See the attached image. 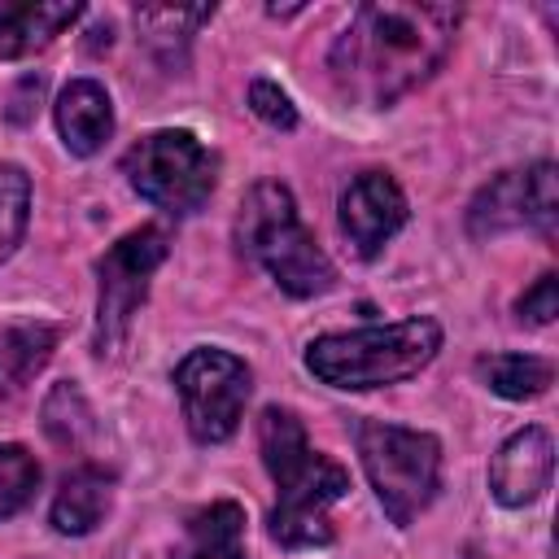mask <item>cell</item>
<instances>
[{
	"label": "cell",
	"instance_id": "3",
	"mask_svg": "<svg viewBox=\"0 0 559 559\" xmlns=\"http://www.w3.org/2000/svg\"><path fill=\"white\" fill-rule=\"evenodd\" d=\"M441 349L432 319L376 323L354 332H328L306 345V367L332 389H384L419 376Z\"/></svg>",
	"mask_w": 559,
	"mask_h": 559
},
{
	"label": "cell",
	"instance_id": "18",
	"mask_svg": "<svg viewBox=\"0 0 559 559\" xmlns=\"http://www.w3.org/2000/svg\"><path fill=\"white\" fill-rule=\"evenodd\" d=\"M480 376L498 397L524 402V397H537L550 389L555 367L546 358H533V354H493L480 362Z\"/></svg>",
	"mask_w": 559,
	"mask_h": 559
},
{
	"label": "cell",
	"instance_id": "12",
	"mask_svg": "<svg viewBox=\"0 0 559 559\" xmlns=\"http://www.w3.org/2000/svg\"><path fill=\"white\" fill-rule=\"evenodd\" d=\"M83 4L74 0H0V57L22 61L48 48L66 26H74Z\"/></svg>",
	"mask_w": 559,
	"mask_h": 559
},
{
	"label": "cell",
	"instance_id": "14",
	"mask_svg": "<svg viewBox=\"0 0 559 559\" xmlns=\"http://www.w3.org/2000/svg\"><path fill=\"white\" fill-rule=\"evenodd\" d=\"M109 498H114V480H109L100 467H79V472H70V476L61 480L48 520H52L57 533L83 537V533H92V528L105 520Z\"/></svg>",
	"mask_w": 559,
	"mask_h": 559
},
{
	"label": "cell",
	"instance_id": "8",
	"mask_svg": "<svg viewBox=\"0 0 559 559\" xmlns=\"http://www.w3.org/2000/svg\"><path fill=\"white\" fill-rule=\"evenodd\" d=\"M166 249L170 245H166V231L162 227H135L122 240H114L109 253L96 262V275H100L96 349L100 354L114 349L127 336V328H131V319H135V310H140V301L148 293L153 271L166 262Z\"/></svg>",
	"mask_w": 559,
	"mask_h": 559
},
{
	"label": "cell",
	"instance_id": "21",
	"mask_svg": "<svg viewBox=\"0 0 559 559\" xmlns=\"http://www.w3.org/2000/svg\"><path fill=\"white\" fill-rule=\"evenodd\" d=\"M249 109H253L266 127H275V131H293V127H297V109H293L288 92H284L280 83H271V79H253V83H249Z\"/></svg>",
	"mask_w": 559,
	"mask_h": 559
},
{
	"label": "cell",
	"instance_id": "11",
	"mask_svg": "<svg viewBox=\"0 0 559 559\" xmlns=\"http://www.w3.org/2000/svg\"><path fill=\"white\" fill-rule=\"evenodd\" d=\"M555 476V441L546 428L511 432L489 459V493L502 507H528L550 489Z\"/></svg>",
	"mask_w": 559,
	"mask_h": 559
},
{
	"label": "cell",
	"instance_id": "9",
	"mask_svg": "<svg viewBox=\"0 0 559 559\" xmlns=\"http://www.w3.org/2000/svg\"><path fill=\"white\" fill-rule=\"evenodd\" d=\"M555 218H559L555 162H533L528 170H502L467 205V231L476 240H489L515 227H537L542 236H550Z\"/></svg>",
	"mask_w": 559,
	"mask_h": 559
},
{
	"label": "cell",
	"instance_id": "4",
	"mask_svg": "<svg viewBox=\"0 0 559 559\" xmlns=\"http://www.w3.org/2000/svg\"><path fill=\"white\" fill-rule=\"evenodd\" d=\"M240 249L288 293V297H319L336 284V266L314 240V231L297 218L293 192L284 183H253L236 214Z\"/></svg>",
	"mask_w": 559,
	"mask_h": 559
},
{
	"label": "cell",
	"instance_id": "5",
	"mask_svg": "<svg viewBox=\"0 0 559 559\" xmlns=\"http://www.w3.org/2000/svg\"><path fill=\"white\" fill-rule=\"evenodd\" d=\"M358 459L384 507V515L406 528L441 489V441L419 428H397L380 419L358 424Z\"/></svg>",
	"mask_w": 559,
	"mask_h": 559
},
{
	"label": "cell",
	"instance_id": "13",
	"mask_svg": "<svg viewBox=\"0 0 559 559\" xmlns=\"http://www.w3.org/2000/svg\"><path fill=\"white\" fill-rule=\"evenodd\" d=\"M57 131L74 157H92L114 135V100L96 79H74L57 96Z\"/></svg>",
	"mask_w": 559,
	"mask_h": 559
},
{
	"label": "cell",
	"instance_id": "20",
	"mask_svg": "<svg viewBox=\"0 0 559 559\" xmlns=\"http://www.w3.org/2000/svg\"><path fill=\"white\" fill-rule=\"evenodd\" d=\"M39 489V463L31 450L0 441V520L22 511Z\"/></svg>",
	"mask_w": 559,
	"mask_h": 559
},
{
	"label": "cell",
	"instance_id": "10",
	"mask_svg": "<svg viewBox=\"0 0 559 559\" xmlns=\"http://www.w3.org/2000/svg\"><path fill=\"white\" fill-rule=\"evenodd\" d=\"M406 223V192L384 170H362L341 192V231L358 258H376Z\"/></svg>",
	"mask_w": 559,
	"mask_h": 559
},
{
	"label": "cell",
	"instance_id": "1",
	"mask_svg": "<svg viewBox=\"0 0 559 559\" xmlns=\"http://www.w3.org/2000/svg\"><path fill=\"white\" fill-rule=\"evenodd\" d=\"M459 17L463 13L454 4H419V0L358 4V13L328 52V74L336 92L362 109L393 105L445 61Z\"/></svg>",
	"mask_w": 559,
	"mask_h": 559
},
{
	"label": "cell",
	"instance_id": "6",
	"mask_svg": "<svg viewBox=\"0 0 559 559\" xmlns=\"http://www.w3.org/2000/svg\"><path fill=\"white\" fill-rule=\"evenodd\" d=\"M127 183L166 214H197L218 179L214 153L192 131H148L122 157Z\"/></svg>",
	"mask_w": 559,
	"mask_h": 559
},
{
	"label": "cell",
	"instance_id": "17",
	"mask_svg": "<svg viewBox=\"0 0 559 559\" xmlns=\"http://www.w3.org/2000/svg\"><path fill=\"white\" fill-rule=\"evenodd\" d=\"M210 17H214V4H140L135 9V26H140L144 44L153 52H162L166 61H170L175 44L183 48L197 35V26Z\"/></svg>",
	"mask_w": 559,
	"mask_h": 559
},
{
	"label": "cell",
	"instance_id": "2",
	"mask_svg": "<svg viewBox=\"0 0 559 559\" xmlns=\"http://www.w3.org/2000/svg\"><path fill=\"white\" fill-rule=\"evenodd\" d=\"M258 445H262V463L280 489V502L271 511V537L288 550L328 546L332 542L328 507L349 493V472L341 463H332L328 454L310 450L301 419L284 406L262 411Z\"/></svg>",
	"mask_w": 559,
	"mask_h": 559
},
{
	"label": "cell",
	"instance_id": "7",
	"mask_svg": "<svg viewBox=\"0 0 559 559\" xmlns=\"http://www.w3.org/2000/svg\"><path fill=\"white\" fill-rule=\"evenodd\" d=\"M175 389H179L188 432L201 445H218L240 428V415H245V402L253 389V371L245 367V358L201 345L175 367Z\"/></svg>",
	"mask_w": 559,
	"mask_h": 559
},
{
	"label": "cell",
	"instance_id": "22",
	"mask_svg": "<svg viewBox=\"0 0 559 559\" xmlns=\"http://www.w3.org/2000/svg\"><path fill=\"white\" fill-rule=\"evenodd\" d=\"M515 310H520V319L533 323V328L550 323V319L559 314V284H555V275H542L533 288H524V297L515 301Z\"/></svg>",
	"mask_w": 559,
	"mask_h": 559
},
{
	"label": "cell",
	"instance_id": "16",
	"mask_svg": "<svg viewBox=\"0 0 559 559\" xmlns=\"http://www.w3.org/2000/svg\"><path fill=\"white\" fill-rule=\"evenodd\" d=\"M179 559H245V511L236 502H210L188 520Z\"/></svg>",
	"mask_w": 559,
	"mask_h": 559
},
{
	"label": "cell",
	"instance_id": "15",
	"mask_svg": "<svg viewBox=\"0 0 559 559\" xmlns=\"http://www.w3.org/2000/svg\"><path fill=\"white\" fill-rule=\"evenodd\" d=\"M57 328L52 323H9L0 328V397L22 393L52 358Z\"/></svg>",
	"mask_w": 559,
	"mask_h": 559
},
{
	"label": "cell",
	"instance_id": "19",
	"mask_svg": "<svg viewBox=\"0 0 559 559\" xmlns=\"http://www.w3.org/2000/svg\"><path fill=\"white\" fill-rule=\"evenodd\" d=\"M31 223V175L22 166H0V262L22 245Z\"/></svg>",
	"mask_w": 559,
	"mask_h": 559
}]
</instances>
